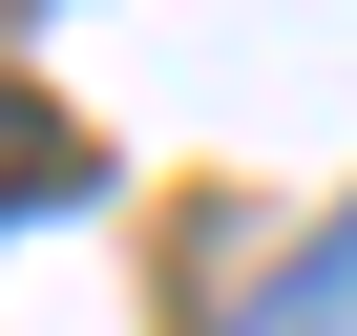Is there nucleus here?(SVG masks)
<instances>
[{"label": "nucleus", "instance_id": "f03ea898", "mask_svg": "<svg viewBox=\"0 0 357 336\" xmlns=\"http://www.w3.org/2000/svg\"><path fill=\"white\" fill-rule=\"evenodd\" d=\"M0 190H84V147H63L43 105H22V126H0Z\"/></svg>", "mask_w": 357, "mask_h": 336}, {"label": "nucleus", "instance_id": "f257e3e1", "mask_svg": "<svg viewBox=\"0 0 357 336\" xmlns=\"http://www.w3.org/2000/svg\"><path fill=\"white\" fill-rule=\"evenodd\" d=\"M252 336H357V211H336V252H315V273H294V294H273Z\"/></svg>", "mask_w": 357, "mask_h": 336}]
</instances>
